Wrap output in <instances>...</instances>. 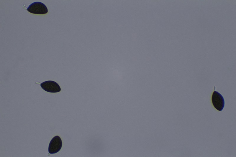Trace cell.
Wrapping results in <instances>:
<instances>
[{
  "label": "cell",
  "mask_w": 236,
  "mask_h": 157,
  "mask_svg": "<svg viewBox=\"0 0 236 157\" xmlns=\"http://www.w3.org/2000/svg\"><path fill=\"white\" fill-rule=\"evenodd\" d=\"M27 10L32 14H45L48 12V9L43 3L38 1L34 2L27 7Z\"/></svg>",
  "instance_id": "1"
},
{
  "label": "cell",
  "mask_w": 236,
  "mask_h": 157,
  "mask_svg": "<svg viewBox=\"0 0 236 157\" xmlns=\"http://www.w3.org/2000/svg\"><path fill=\"white\" fill-rule=\"evenodd\" d=\"M212 101L213 106L217 110L219 111L223 110L224 106V101L220 93L214 91L212 95Z\"/></svg>",
  "instance_id": "2"
},
{
  "label": "cell",
  "mask_w": 236,
  "mask_h": 157,
  "mask_svg": "<svg viewBox=\"0 0 236 157\" xmlns=\"http://www.w3.org/2000/svg\"><path fill=\"white\" fill-rule=\"evenodd\" d=\"M62 142L60 138L57 135L54 137L51 140L48 146L49 153L51 154L59 152L61 149Z\"/></svg>",
  "instance_id": "3"
},
{
  "label": "cell",
  "mask_w": 236,
  "mask_h": 157,
  "mask_svg": "<svg viewBox=\"0 0 236 157\" xmlns=\"http://www.w3.org/2000/svg\"><path fill=\"white\" fill-rule=\"evenodd\" d=\"M42 88L45 91L51 93H56L60 92V87L56 82L51 80L44 82L40 84Z\"/></svg>",
  "instance_id": "4"
}]
</instances>
